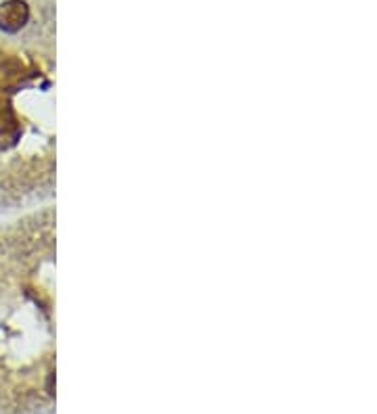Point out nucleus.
<instances>
[{
	"label": "nucleus",
	"mask_w": 377,
	"mask_h": 414,
	"mask_svg": "<svg viewBox=\"0 0 377 414\" xmlns=\"http://www.w3.org/2000/svg\"><path fill=\"white\" fill-rule=\"evenodd\" d=\"M32 23V6L28 0L0 2V30L6 34H21Z\"/></svg>",
	"instance_id": "obj_1"
}]
</instances>
